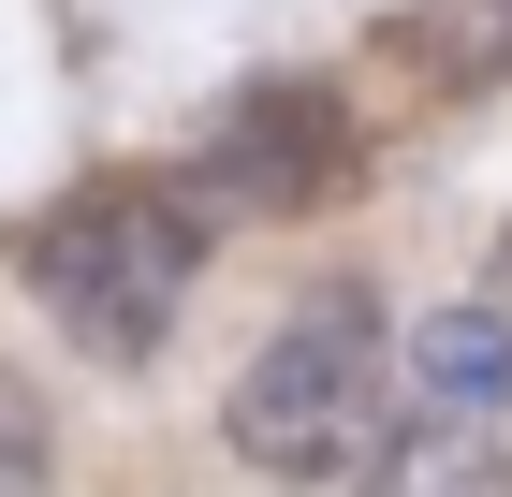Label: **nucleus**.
<instances>
[{"label":"nucleus","mask_w":512,"mask_h":497,"mask_svg":"<svg viewBox=\"0 0 512 497\" xmlns=\"http://www.w3.org/2000/svg\"><path fill=\"white\" fill-rule=\"evenodd\" d=\"M205 191L191 176H88L59 220L30 234V293H44V322L88 351V366H161V337H176V307H191V278H205Z\"/></svg>","instance_id":"1"},{"label":"nucleus","mask_w":512,"mask_h":497,"mask_svg":"<svg viewBox=\"0 0 512 497\" xmlns=\"http://www.w3.org/2000/svg\"><path fill=\"white\" fill-rule=\"evenodd\" d=\"M381 366H395V337H381V293L366 278H322L308 307H278L264 351L220 395L235 468H264V483H352L381 454Z\"/></svg>","instance_id":"2"},{"label":"nucleus","mask_w":512,"mask_h":497,"mask_svg":"<svg viewBox=\"0 0 512 497\" xmlns=\"http://www.w3.org/2000/svg\"><path fill=\"white\" fill-rule=\"evenodd\" d=\"M337 161H352V132H337V103L322 88H249V103H220L205 117V176L191 191L205 205H308V191H337Z\"/></svg>","instance_id":"3"},{"label":"nucleus","mask_w":512,"mask_h":497,"mask_svg":"<svg viewBox=\"0 0 512 497\" xmlns=\"http://www.w3.org/2000/svg\"><path fill=\"white\" fill-rule=\"evenodd\" d=\"M395 381H410V410H439V424H498L512 410V322L498 307H425V322L395 337Z\"/></svg>","instance_id":"4"},{"label":"nucleus","mask_w":512,"mask_h":497,"mask_svg":"<svg viewBox=\"0 0 512 497\" xmlns=\"http://www.w3.org/2000/svg\"><path fill=\"white\" fill-rule=\"evenodd\" d=\"M352 497H512V454H498V424H381V454L352 468Z\"/></svg>","instance_id":"5"},{"label":"nucleus","mask_w":512,"mask_h":497,"mask_svg":"<svg viewBox=\"0 0 512 497\" xmlns=\"http://www.w3.org/2000/svg\"><path fill=\"white\" fill-rule=\"evenodd\" d=\"M59 483V410H44V381L0 351V497H44Z\"/></svg>","instance_id":"6"},{"label":"nucleus","mask_w":512,"mask_h":497,"mask_svg":"<svg viewBox=\"0 0 512 497\" xmlns=\"http://www.w3.org/2000/svg\"><path fill=\"white\" fill-rule=\"evenodd\" d=\"M483 15H498V30H512V0H483Z\"/></svg>","instance_id":"7"}]
</instances>
